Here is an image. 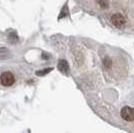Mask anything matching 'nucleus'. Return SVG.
I'll return each mask as SVG.
<instances>
[{
    "label": "nucleus",
    "instance_id": "f257e3e1",
    "mask_svg": "<svg viewBox=\"0 0 134 133\" xmlns=\"http://www.w3.org/2000/svg\"><path fill=\"white\" fill-rule=\"evenodd\" d=\"M122 120L125 122H133L134 121V108L131 106H124L120 111Z\"/></svg>",
    "mask_w": 134,
    "mask_h": 133
},
{
    "label": "nucleus",
    "instance_id": "f03ea898",
    "mask_svg": "<svg viewBox=\"0 0 134 133\" xmlns=\"http://www.w3.org/2000/svg\"><path fill=\"white\" fill-rule=\"evenodd\" d=\"M14 83V76L10 72H4L1 75V84L2 86L9 87Z\"/></svg>",
    "mask_w": 134,
    "mask_h": 133
},
{
    "label": "nucleus",
    "instance_id": "7ed1b4c3",
    "mask_svg": "<svg viewBox=\"0 0 134 133\" xmlns=\"http://www.w3.org/2000/svg\"><path fill=\"white\" fill-rule=\"evenodd\" d=\"M111 22H112V24L114 26L121 27L125 24L126 19H125L124 15H122L121 13H115L111 16Z\"/></svg>",
    "mask_w": 134,
    "mask_h": 133
},
{
    "label": "nucleus",
    "instance_id": "20e7f679",
    "mask_svg": "<svg viewBox=\"0 0 134 133\" xmlns=\"http://www.w3.org/2000/svg\"><path fill=\"white\" fill-rule=\"evenodd\" d=\"M59 69H60L62 72H67L69 70V66H68L67 63L64 62V60H60V64H59Z\"/></svg>",
    "mask_w": 134,
    "mask_h": 133
},
{
    "label": "nucleus",
    "instance_id": "39448f33",
    "mask_svg": "<svg viewBox=\"0 0 134 133\" xmlns=\"http://www.w3.org/2000/svg\"><path fill=\"white\" fill-rule=\"evenodd\" d=\"M98 4H99V7H101V8H106L109 5V2L107 0H99Z\"/></svg>",
    "mask_w": 134,
    "mask_h": 133
}]
</instances>
